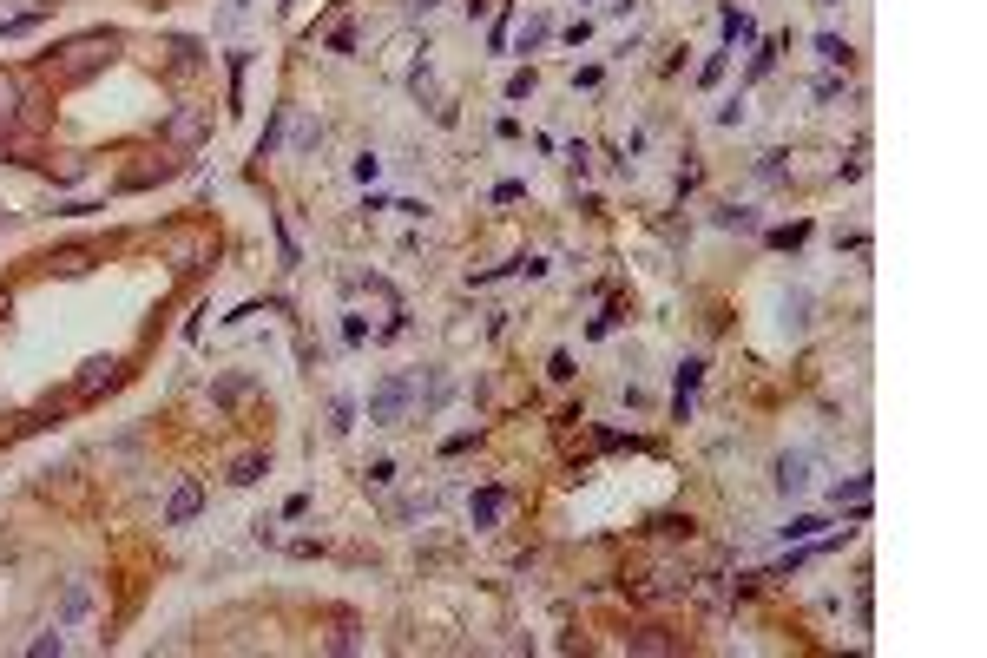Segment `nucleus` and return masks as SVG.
Returning a JSON list of instances; mask_svg holds the SVG:
<instances>
[{
    "label": "nucleus",
    "instance_id": "0eeeda50",
    "mask_svg": "<svg viewBox=\"0 0 987 658\" xmlns=\"http://www.w3.org/2000/svg\"><path fill=\"white\" fill-rule=\"evenodd\" d=\"M501 507H507L501 487H481V494L468 501V520H474V527H494V520H501Z\"/></svg>",
    "mask_w": 987,
    "mask_h": 658
},
{
    "label": "nucleus",
    "instance_id": "aec40b11",
    "mask_svg": "<svg viewBox=\"0 0 987 658\" xmlns=\"http://www.w3.org/2000/svg\"><path fill=\"white\" fill-rule=\"evenodd\" d=\"M547 376H553V382H573V356H566V349H560V356L547 362Z\"/></svg>",
    "mask_w": 987,
    "mask_h": 658
},
{
    "label": "nucleus",
    "instance_id": "4468645a",
    "mask_svg": "<svg viewBox=\"0 0 987 658\" xmlns=\"http://www.w3.org/2000/svg\"><path fill=\"white\" fill-rule=\"evenodd\" d=\"M172 172H178V158H158V165H139V172H126V191L152 185V178H172Z\"/></svg>",
    "mask_w": 987,
    "mask_h": 658
},
{
    "label": "nucleus",
    "instance_id": "412c9836",
    "mask_svg": "<svg viewBox=\"0 0 987 658\" xmlns=\"http://www.w3.org/2000/svg\"><path fill=\"white\" fill-rule=\"evenodd\" d=\"M7 310H14V297H7V290H0V316H7Z\"/></svg>",
    "mask_w": 987,
    "mask_h": 658
},
{
    "label": "nucleus",
    "instance_id": "dca6fc26",
    "mask_svg": "<svg viewBox=\"0 0 987 658\" xmlns=\"http://www.w3.org/2000/svg\"><path fill=\"white\" fill-rule=\"evenodd\" d=\"M60 652H66L60 626H53V632H40V639H33V658H60Z\"/></svg>",
    "mask_w": 987,
    "mask_h": 658
},
{
    "label": "nucleus",
    "instance_id": "9d476101",
    "mask_svg": "<svg viewBox=\"0 0 987 658\" xmlns=\"http://www.w3.org/2000/svg\"><path fill=\"white\" fill-rule=\"evenodd\" d=\"M172 264H178V270H198V264H204V237L178 231V237H172Z\"/></svg>",
    "mask_w": 987,
    "mask_h": 658
},
{
    "label": "nucleus",
    "instance_id": "f257e3e1",
    "mask_svg": "<svg viewBox=\"0 0 987 658\" xmlns=\"http://www.w3.org/2000/svg\"><path fill=\"white\" fill-rule=\"evenodd\" d=\"M106 53H112V33H79V40H66V47H60V66H53V79L79 86V79H93L99 66H106Z\"/></svg>",
    "mask_w": 987,
    "mask_h": 658
},
{
    "label": "nucleus",
    "instance_id": "f8f14e48",
    "mask_svg": "<svg viewBox=\"0 0 987 658\" xmlns=\"http://www.w3.org/2000/svg\"><path fill=\"white\" fill-rule=\"evenodd\" d=\"M86 606H93V593H86V586H66V599H60V626H79V619H86Z\"/></svg>",
    "mask_w": 987,
    "mask_h": 658
},
{
    "label": "nucleus",
    "instance_id": "ddd939ff",
    "mask_svg": "<svg viewBox=\"0 0 987 658\" xmlns=\"http://www.w3.org/2000/svg\"><path fill=\"white\" fill-rule=\"evenodd\" d=\"M264 474H270V461H264V455H237V461H231V481H237V487L264 481Z\"/></svg>",
    "mask_w": 987,
    "mask_h": 658
},
{
    "label": "nucleus",
    "instance_id": "6e6552de",
    "mask_svg": "<svg viewBox=\"0 0 987 658\" xmlns=\"http://www.w3.org/2000/svg\"><path fill=\"white\" fill-rule=\"evenodd\" d=\"M698 382H705V362H698V356H691V362H678V422H685V415H691V389H698Z\"/></svg>",
    "mask_w": 987,
    "mask_h": 658
},
{
    "label": "nucleus",
    "instance_id": "7ed1b4c3",
    "mask_svg": "<svg viewBox=\"0 0 987 658\" xmlns=\"http://www.w3.org/2000/svg\"><path fill=\"white\" fill-rule=\"evenodd\" d=\"M204 132H211V106H185V112L165 119V145H178V152H191Z\"/></svg>",
    "mask_w": 987,
    "mask_h": 658
},
{
    "label": "nucleus",
    "instance_id": "f3484780",
    "mask_svg": "<svg viewBox=\"0 0 987 658\" xmlns=\"http://www.w3.org/2000/svg\"><path fill=\"white\" fill-rule=\"evenodd\" d=\"M816 53H823V60H830V66H843V60H849V47H843V40H836V33H823V40H816Z\"/></svg>",
    "mask_w": 987,
    "mask_h": 658
},
{
    "label": "nucleus",
    "instance_id": "9b49d317",
    "mask_svg": "<svg viewBox=\"0 0 987 658\" xmlns=\"http://www.w3.org/2000/svg\"><path fill=\"white\" fill-rule=\"evenodd\" d=\"M53 14V0H40V7H27V14H14V20H0V40H14V33H27V27H40V20Z\"/></svg>",
    "mask_w": 987,
    "mask_h": 658
},
{
    "label": "nucleus",
    "instance_id": "1a4fd4ad",
    "mask_svg": "<svg viewBox=\"0 0 987 658\" xmlns=\"http://www.w3.org/2000/svg\"><path fill=\"white\" fill-rule=\"evenodd\" d=\"M803 481H810V455H784L777 461V487H784V494H803Z\"/></svg>",
    "mask_w": 987,
    "mask_h": 658
},
{
    "label": "nucleus",
    "instance_id": "20e7f679",
    "mask_svg": "<svg viewBox=\"0 0 987 658\" xmlns=\"http://www.w3.org/2000/svg\"><path fill=\"white\" fill-rule=\"evenodd\" d=\"M112 382H119V356H93V362H79L73 395H79V402H93V395H106Z\"/></svg>",
    "mask_w": 987,
    "mask_h": 658
},
{
    "label": "nucleus",
    "instance_id": "423d86ee",
    "mask_svg": "<svg viewBox=\"0 0 987 658\" xmlns=\"http://www.w3.org/2000/svg\"><path fill=\"white\" fill-rule=\"evenodd\" d=\"M198 507H204V487H198V481H185L172 501H165V527H185V520H198Z\"/></svg>",
    "mask_w": 987,
    "mask_h": 658
},
{
    "label": "nucleus",
    "instance_id": "6ab92c4d",
    "mask_svg": "<svg viewBox=\"0 0 987 658\" xmlns=\"http://www.w3.org/2000/svg\"><path fill=\"white\" fill-rule=\"evenodd\" d=\"M329 53H356V27H336V33H329Z\"/></svg>",
    "mask_w": 987,
    "mask_h": 658
},
{
    "label": "nucleus",
    "instance_id": "39448f33",
    "mask_svg": "<svg viewBox=\"0 0 987 658\" xmlns=\"http://www.w3.org/2000/svg\"><path fill=\"white\" fill-rule=\"evenodd\" d=\"M27 99H33V86H27V79H20V73H0V132H14V126H20Z\"/></svg>",
    "mask_w": 987,
    "mask_h": 658
},
{
    "label": "nucleus",
    "instance_id": "a211bd4d",
    "mask_svg": "<svg viewBox=\"0 0 987 658\" xmlns=\"http://www.w3.org/2000/svg\"><path fill=\"white\" fill-rule=\"evenodd\" d=\"M527 93H533V66H520V73L507 79V99H527Z\"/></svg>",
    "mask_w": 987,
    "mask_h": 658
},
{
    "label": "nucleus",
    "instance_id": "2eb2a0df",
    "mask_svg": "<svg viewBox=\"0 0 987 658\" xmlns=\"http://www.w3.org/2000/svg\"><path fill=\"white\" fill-rule=\"evenodd\" d=\"M547 33H553V20H547V14H533L527 27H520V53H533L540 40H547Z\"/></svg>",
    "mask_w": 987,
    "mask_h": 658
},
{
    "label": "nucleus",
    "instance_id": "f03ea898",
    "mask_svg": "<svg viewBox=\"0 0 987 658\" xmlns=\"http://www.w3.org/2000/svg\"><path fill=\"white\" fill-rule=\"evenodd\" d=\"M408 395H415V382H408V376H389L376 395H369V422H376V428H395V422H402V408H408Z\"/></svg>",
    "mask_w": 987,
    "mask_h": 658
}]
</instances>
